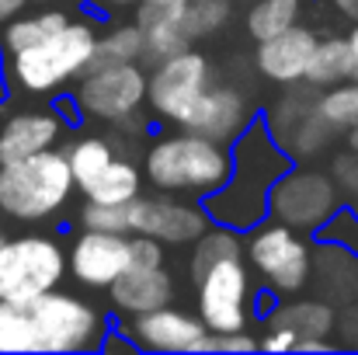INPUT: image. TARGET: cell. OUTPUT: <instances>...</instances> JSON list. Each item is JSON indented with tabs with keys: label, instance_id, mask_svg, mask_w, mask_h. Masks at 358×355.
<instances>
[{
	"label": "cell",
	"instance_id": "4316f807",
	"mask_svg": "<svg viewBox=\"0 0 358 355\" xmlns=\"http://www.w3.org/2000/svg\"><path fill=\"white\" fill-rule=\"evenodd\" d=\"M303 11H306V0H250L247 7V35L254 42L261 39H271L292 25L303 21Z\"/></svg>",
	"mask_w": 358,
	"mask_h": 355
},
{
	"label": "cell",
	"instance_id": "8fae6325",
	"mask_svg": "<svg viewBox=\"0 0 358 355\" xmlns=\"http://www.w3.org/2000/svg\"><path fill=\"white\" fill-rule=\"evenodd\" d=\"M216 81V67L213 60L188 46L167 60H160L150 74H146V109L150 116L160 118V122H171L178 125L181 116L199 102V95Z\"/></svg>",
	"mask_w": 358,
	"mask_h": 355
},
{
	"label": "cell",
	"instance_id": "f35d334b",
	"mask_svg": "<svg viewBox=\"0 0 358 355\" xmlns=\"http://www.w3.org/2000/svg\"><path fill=\"white\" fill-rule=\"evenodd\" d=\"M24 7H28V0H0V28H3L10 18H17Z\"/></svg>",
	"mask_w": 358,
	"mask_h": 355
},
{
	"label": "cell",
	"instance_id": "52a82bcc",
	"mask_svg": "<svg viewBox=\"0 0 358 355\" xmlns=\"http://www.w3.org/2000/svg\"><path fill=\"white\" fill-rule=\"evenodd\" d=\"M66 247L52 234H21L0 240V300H28L63 286Z\"/></svg>",
	"mask_w": 358,
	"mask_h": 355
},
{
	"label": "cell",
	"instance_id": "7a4b0ae2",
	"mask_svg": "<svg viewBox=\"0 0 358 355\" xmlns=\"http://www.w3.org/2000/svg\"><path fill=\"white\" fill-rule=\"evenodd\" d=\"M230 157H234L230 178L223 181V188L206 195L202 206L213 223H223V227L247 234L250 227H257L268 216L271 188L296 160L271 136L264 116H254L247 122V129L230 143Z\"/></svg>",
	"mask_w": 358,
	"mask_h": 355
},
{
	"label": "cell",
	"instance_id": "277c9868",
	"mask_svg": "<svg viewBox=\"0 0 358 355\" xmlns=\"http://www.w3.org/2000/svg\"><path fill=\"white\" fill-rule=\"evenodd\" d=\"M98 25L94 18H70L42 42L3 56L7 88L24 95H59L94 63Z\"/></svg>",
	"mask_w": 358,
	"mask_h": 355
},
{
	"label": "cell",
	"instance_id": "4fadbf2b",
	"mask_svg": "<svg viewBox=\"0 0 358 355\" xmlns=\"http://www.w3.org/2000/svg\"><path fill=\"white\" fill-rule=\"evenodd\" d=\"M132 338L139 352H206L209 328L199 314L178 310V307H157L136 317H125L119 324Z\"/></svg>",
	"mask_w": 358,
	"mask_h": 355
},
{
	"label": "cell",
	"instance_id": "ee69618b",
	"mask_svg": "<svg viewBox=\"0 0 358 355\" xmlns=\"http://www.w3.org/2000/svg\"><path fill=\"white\" fill-rule=\"evenodd\" d=\"M101 4H115L119 7V4H139V0H101Z\"/></svg>",
	"mask_w": 358,
	"mask_h": 355
},
{
	"label": "cell",
	"instance_id": "7c38bea8",
	"mask_svg": "<svg viewBox=\"0 0 358 355\" xmlns=\"http://www.w3.org/2000/svg\"><path fill=\"white\" fill-rule=\"evenodd\" d=\"M129 234H143L160 240L164 247H188L195 237L202 234L213 220L206 213V206L199 199L188 195H171V192H157V195H136L129 206Z\"/></svg>",
	"mask_w": 358,
	"mask_h": 355
},
{
	"label": "cell",
	"instance_id": "d4e9b609",
	"mask_svg": "<svg viewBox=\"0 0 358 355\" xmlns=\"http://www.w3.org/2000/svg\"><path fill=\"white\" fill-rule=\"evenodd\" d=\"M73 14L70 11H59V7H49V11H38V14H17L10 18L3 28H0V46H3V56L17 53V49H28L35 42H42L45 35L59 32Z\"/></svg>",
	"mask_w": 358,
	"mask_h": 355
},
{
	"label": "cell",
	"instance_id": "603a6c76",
	"mask_svg": "<svg viewBox=\"0 0 358 355\" xmlns=\"http://www.w3.org/2000/svg\"><path fill=\"white\" fill-rule=\"evenodd\" d=\"M355 56H352V46H348V35H327V39H317V49L310 56V67H306V84H313L317 91L331 88V84H341V81H355Z\"/></svg>",
	"mask_w": 358,
	"mask_h": 355
},
{
	"label": "cell",
	"instance_id": "7402d4cb",
	"mask_svg": "<svg viewBox=\"0 0 358 355\" xmlns=\"http://www.w3.org/2000/svg\"><path fill=\"white\" fill-rule=\"evenodd\" d=\"M264 321L296 331V338H331L338 331V314L324 300H278V307Z\"/></svg>",
	"mask_w": 358,
	"mask_h": 355
},
{
	"label": "cell",
	"instance_id": "cb8c5ba5",
	"mask_svg": "<svg viewBox=\"0 0 358 355\" xmlns=\"http://www.w3.org/2000/svg\"><path fill=\"white\" fill-rule=\"evenodd\" d=\"M324 244V240H320ZM313 272H320L327 300H358V258L338 244H324L313 254Z\"/></svg>",
	"mask_w": 358,
	"mask_h": 355
},
{
	"label": "cell",
	"instance_id": "44dd1931",
	"mask_svg": "<svg viewBox=\"0 0 358 355\" xmlns=\"http://www.w3.org/2000/svg\"><path fill=\"white\" fill-rule=\"evenodd\" d=\"M87 202H112V206H129L143 192V167L129 157L115 153L91 181L77 188Z\"/></svg>",
	"mask_w": 358,
	"mask_h": 355
},
{
	"label": "cell",
	"instance_id": "bcb514c9",
	"mask_svg": "<svg viewBox=\"0 0 358 355\" xmlns=\"http://www.w3.org/2000/svg\"><path fill=\"white\" fill-rule=\"evenodd\" d=\"M38 4H52V0H38Z\"/></svg>",
	"mask_w": 358,
	"mask_h": 355
},
{
	"label": "cell",
	"instance_id": "ffe728a7",
	"mask_svg": "<svg viewBox=\"0 0 358 355\" xmlns=\"http://www.w3.org/2000/svg\"><path fill=\"white\" fill-rule=\"evenodd\" d=\"M136 25L143 32V63L150 67L192 46L181 25V4H136Z\"/></svg>",
	"mask_w": 358,
	"mask_h": 355
},
{
	"label": "cell",
	"instance_id": "5bb4252c",
	"mask_svg": "<svg viewBox=\"0 0 358 355\" xmlns=\"http://www.w3.org/2000/svg\"><path fill=\"white\" fill-rule=\"evenodd\" d=\"M303 84H306V81H303ZM313 102H317V88L306 84V91H292V95H285L271 112H264V122H268L271 136L282 143V150H285L296 164L306 160V157H317V153L334 139V132L320 122Z\"/></svg>",
	"mask_w": 358,
	"mask_h": 355
},
{
	"label": "cell",
	"instance_id": "4dcf8cb0",
	"mask_svg": "<svg viewBox=\"0 0 358 355\" xmlns=\"http://www.w3.org/2000/svg\"><path fill=\"white\" fill-rule=\"evenodd\" d=\"M143 63V32L136 21H125L98 35L94 46V63Z\"/></svg>",
	"mask_w": 358,
	"mask_h": 355
},
{
	"label": "cell",
	"instance_id": "2e32d148",
	"mask_svg": "<svg viewBox=\"0 0 358 355\" xmlns=\"http://www.w3.org/2000/svg\"><path fill=\"white\" fill-rule=\"evenodd\" d=\"M254 116H257V112H254L250 98H247L240 88L223 84V81H213V84L199 95V102L181 116L178 129L202 132V136L220 139V143H234Z\"/></svg>",
	"mask_w": 358,
	"mask_h": 355
},
{
	"label": "cell",
	"instance_id": "9c48e42d",
	"mask_svg": "<svg viewBox=\"0 0 358 355\" xmlns=\"http://www.w3.org/2000/svg\"><path fill=\"white\" fill-rule=\"evenodd\" d=\"M146 74L143 63H91L77 84L73 102L84 118L101 125H122L125 118L139 116L146 109Z\"/></svg>",
	"mask_w": 358,
	"mask_h": 355
},
{
	"label": "cell",
	"instance_id": "1f68e13d",
	"mask_svg": "<svg viewBox=\"0 0 358 355\" xmlns=\"http://www.w3.org/2000/svg\"><path fill=\"white\" fill-rule=\"evenodd\" d=\"M313 237L324 240V244H338V247H345L348 254L358 258V209L355 206H341Z\"/></svg>",
	"mask_w": 358,
	"mask_h": 355
},
{
	"label": "cell",
	"instance_id": "5b68a950",
	"mask_svg": "<svg viewBox=\"0 0 358 355\" xmlns=\"http://www.w3.org/2000/svg\"><path fill=\"white\" fill-rule=\"evenodd\" d=\"M77 181L66 150H42L0 164V216L10 223H52L73 199Z\"/></svg>",
	"mask_w": 358,
	"mask_h": 355
},
{
	"label": "cell",
	"instance_id": "d6a6232c",
	"mask_svg": "<svg viewBox=\"0 0 358 355\" xmlns=\"http://www.w3.org/2000/svg\"><path fill=\"white\" fill-rule=\"evenodd\" d=\"M80 227L87 230H108V234H129V213L125 206H112V202H84L80 209Z\"/></svg>",
	"mask_w": 358,
	"mask_h": 355
},
{
	"label": "cell",
	"instance_id": "d6986e66",
	"mask_svg": "<svg viewBox=\"0 0 358 355\" xmlns=\"http://www.w3.org/2000/svg\"><path fill=\"white\" fill-rule=\"evenodd\" d=\"M63 132H66V122L52 105L14 112L7 122H0V164L42 153V150L56 146Z\"/></svg>",
	"mask_w": 358,
	"mask_h": 355
},
{
	"label": "cell",
	"instance_id": "f546056e",
	"mask_svg": "<svg viewBox=\"0 0 358 355\" xmlns=\"http://www.w3.org/2000/svg\"><path fill=\"white\" fill-rule=\"evenodd\" d=\"M230 18H234V0H185L181 4V25L192 42L223 32Z\"/></svg>",
	"mask_w": 358,
	"mask_h": 355
},
{
	"label": "cell",
	"instance_id": "f6af8a7d",
	"mask_svg": "<svg viewBox=\"0 0 358 355\" xmlns=\"http://www.w3.org/2000/svg\"><path fill=\"white\" fill-rule=\"evenodd\" d=\"M352 349H358V328H355V335H352V342H348Z\"/></svg>",
	"mask_w": 358,
	"mask_h": 355
},
{
	"label": "cell",
	"instance_id": "ba28073f",
	"mask_svg": "<svg viewBox=\"0 0 358 355\" xmlns=\"http://www.w3.org/2000/svg\"><path fill=\"white\" fill-rule=\"evenodd\" d=\"M192 286H195V310L213 335L243 331L257 321L254 317V289L257 286H254V272L243 261V254L209 265Z\"/></svg>",
	"mask_w": 358,
	"mask_h": 355
},
{
	"label": "cell",
	"instance_id": "8992f818",
	"mask_svg": "<svg viewBox=\"0 0 358 355\" xmlns=\"http://www.w3.org/2000/svg\"><path fill=\"white\" fill-rule=\"evenodd\" d=\"M243 261L261 286L275 289L278 296H296L313 279V247L306 234L275 216H264L243 234Z\"/></svg>",
	"mask_w": 358,
	"mask_h": 355
},
{
	"label": "cell",
	"instance_id": "e0dca14e",
	"mask_svg": "<svg viewBox=\"0 0 358 355\" xmlns=\"http://www.w3.org/2000/svg\"><path fill=\"white\" fill-rule=\"evenodd\" d=\"M317 32L310 25H292L271 39H261L257 42V53H254V67L264 81L271 84H282V88H292V84H303L306 77V67H310V56L317 49Z\"/></svg>",
	"mask_w": 358,
	"mask_h": 355
},
{
	"label": "cell",
	"instance_id": "e575fe53",
	"mask_svg": "<svg viewBox=\"0 0 358 355\" xmlns=\"http://www.w3.org/2000/svg\"><path fill=\"white\" fill-rule=\"evenodd\" d=\"M164 265V244L153 240V237L132 234L129 240V265L125 268H157Z\"/></svg>",
	"mask_w": 358,
	"mask_h": 355
},
{
	"label": "cell",
	"instance_id": "74e56055",
	"mask_svg": "<svg viewBox=\"0 0 358 355\" xmlns=\"http://www.w3.org/2000/svg\"><path fill=\"white\" fill-rule=\"evenodd\" d=\"M334 349H338L334 338H296L292 352H334Z\"/></svg>",
	"mask_w": 358,
	"mask_h": 355
},
{
	"label": "cell",
	"instance_id": "7dc6e473",
	"mask_svg": "<svg viewBox=\"0 0 358 355\" xmlns=\"http://www.w3.org/2000/svg\"><path fill=\"white\" fill-rule=\"evenodd\" d=\"M0 240H3V230H0Z\"/></svg>",
	"mask_w": 358,
	"mask_h": 355
},
{
	"label": "cell",
	"instance_id": "ac0fdd59",
	"mask_svg": "<svg viewBox=\"0 0 358 355\" xmlns=\"http://www.w3.org/2000/svg\"><path fill=\"white\" fill-rule=\"evenodd\" d=\"M105 293H108V314L125 321V317L167 307L174 300V275L164 265H157V268H125Z\"/></svg>",
	"mask_w": 358,
	"mask_h": 355
},
{
	"label": "cell",
	"instance_id": "f1b7e54d",
	"mask_svg": "<svg viewBox=\"0 0 358 355\" xmlns=\"http://www.w3.org/2000/svg\"><path fill=\"white\" fill-rule=\"evenodd\" d=\"M115 143L108 136H98V132H87V136H77L70 146H66V160H70V171H73V181L77 188L84 181H91L112 157H115Z\"/></svg>",
	"mask_w": 358,
	"mask_h": 355
},
{
	"label": "cell",
	"instance_id": "d590c367",
	"mask_svg": "<svg viewBox=\"0 0 358 355\" xmlns=\"http://www.w3.org/2000/svg\"><path fill=\"white\" fill-rule=\"evenodd\" d=\"M254 349H257V338L250 335V328L223 331V335L209 331V342H206V352H254Z\"/></svg>",
	"mask_w": 358,
	"mask_h": 355
},
{
	"label": "cell",
	"instance_id": "9a60e30c",
	"mask_svg": "<svg viewBox=\"0 0 358 355\" xmlns=\"http://www.w3.org/2000/svg\"><path fill=\"white\" fill-rule=\"evenodd\" d=\"M129 240L132 234H108L84 227L66 247V275L84 289L105 293L129 265Z\"/></svg>",
	"mask_w": 358,
	"mask_h": 355
},
{
	"label": "cell",
	"instance_id": "484cf974",
	"mask_svg": "<svg viewBox=\"0 0 358 355\" xmlns=\"http://www.w3.org/2000/svg\"><path fill=\"white\" fill-rule=\"evenodd\" d=\"M234 254H243V234L234 230V227H223V223H209L188 244V279L195 282L209 265H216L223 258H234Z\"/></svg>",
	"mask_w": 358,
	"mask_h": 355
},
{
	"label": "cell",
	"instance_id": "ab89813d",
	"mask_svg": "<svg viewBox=\"0 0 358 355\" xmlns=\"http://www.w3.org/2000/svg\"><path fill=\"white\" fill-rule=\"evenodd\" d=\"M345 21H358V0H327Z\"/></svg>",
	"mask_w": 358,
	"mask_h": 355
},
{
	"label": "cell",
	"instance_id": "30bf717a",
	"mask_svg": "<svg viewBox=\"0 0 358 355\" xmlns=\"http://www.w3.org/2000/svg\"><path fill=\"white\" fill-rule=\"evenodd\" d=\"M345 206V195L331 171L320 167H299L292 164L271 188L268 216L296 227L299 234H317L338 209Z\"/></svg>",
	"mask_w": 358,
	"mask_h": 355
},
{
	"label": "cell",
	"instance_id": "b9f144b4",
	"mask_svg": "<svg viewBox=\"0 0 358 355\" xmlns=\"http://www.w3.org/2000/svg\"><path fill=\"white\" fill-rule=\"evenodd\" d=\"M348 46H352V56H355V70H358V21H352V32H348Z\"/></svg>",
	"mask_w": 358,
	"mask_h": 355
},
{
	"label": "cell",
	"instance_id": "83f0119b",
	"mask_svg": "<svg viewBox=\"0 0 358 355\" xmlns=\"http://www.w3.org/2000/svg\"><path fill=\"white\" fill-rule=\"evenodd\" d=\"M320 122L331 129V132H348L358 122V77L355 81H341V84H331L317 95L313 102Z\"/></svg>",
	"mask_w": 358,
	"mask_h": 355
},
{
	"label": "cell",
	"instance_id": "60d3db41",
	"mask_svg": "<svg viewBox=\"0 0 358 355\" xmlns=\"http://www.w3.org/2000/svg\"><path fill=\"white\" fill-rule=\"evenodd\" d=\"M7 95H10V88H7V70H3V46H0V105L7 102Z\"/></svg>",
	"mask_w": 358,
	"mask_h": 355
},
{
	"label": "cell",
	"instance_id": "3957f363",
	"mask_svg": "<svg viewBox=\"0 0 358 355\" xmlns=\"http://www.w3.org/2000/svg\"><path fill=\"white\" fill-rule=\"evenodd\" d=\"M230 143L209 139L202 132H167L157 136L146 153H143V181H150V188L157 192H171V195H188V199H206L216 188H223V181L230 178Z\"/></svg>",
	"mask_w": 358,
	"mask_h": 355
},
{
	"label": "cell",
	"instance_id": "6da1fadb",
	"mask_svg": "<svg viewBox=\"0 0 358 355\" xmlns=\"http://www.w3.org/2000/svg\"><path fill=\"white\" fill-rule=\"evenodd\" d=\"M112 317L80 293L49 289L28 300H0V352H98Z\"/></svg>",
	"mask_w": 358,
	"mask_h": 355
},
{
	"label": "cell",
	"instance_id": "7bdbcfd3",
	"mask_svg": "<svg viewBox=\"0 0 358 355\" xmlns=\"http://www.w3.org/2000/svg\"><path fill=\"white\" fill-rule=\"evenodd\" d=\"M345 139H348V150H355V153H358V122L348 129V132H345Z\"/></svg>",
	"mask_w": 358,
	"mask_h": 355
},
{
	"label": "cell",
	"instance_id": "8d00e7d4",
	"mask_svg": "<svg viewBox=\"0 0 358 355\" xmlns=\"http://www.w3.org/2000/svg\"><path fill=\"white\" fill-rule=\"evenodd\" d=\"M257 349H261V352H292V349H296V331L264 321V335L257 338Z\"/></svg>",
	"mask_w": 358,
	"mask_h": 355
},
{
	"label": "cell",
	"instance_id": "836d02e7",
	"mask_svg": "<svg viewBox=\"0 0 358 355\" xmlns=\"http://www.w3.org/2000/svg\"><path fill=\"white\" fill-rule=\"evenodd\" d=\"M331 174H334V181H338V188H341L345 202L358 209V153L355 150H348V153L334 157Z\"/></svg>",
	"mask_w": 358,
	"mask_h": 355
}]
</instances>
